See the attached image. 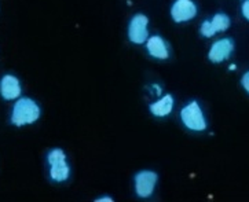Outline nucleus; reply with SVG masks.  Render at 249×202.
I'll return each mask as SVG.
<instances>
[{
    "instance_id": "nucleus-8",
    "label": "nucleus",
    "mask_w": 249,
    "mask_h": 202,
    "mask_svg": "<svg viewBox=\"0 0 249 202\" xmlns=\"http://www.w3.org/2000/svg\"><path fill=\"white\" fill-rule=\"evenodd\" d=\"M234 50V43L231 39H220L212 44L209 49L208 58L213 64H220L226 59H229Z\"/></svg>"
},
{
    "instance_id": "nucleus-4",
    "label": "nucleus",
    "mask_w": 249,
    "mask_h": 202,
    "mask_svg": "<svg viewBox=\"0 0 249 202\" xmlns=\"http://www.w3.org/2000/svg\"><path fill=\"white\" fill-rule=\"evenodd\" d=\"M149 19L143 14H137L132 17L128 26V37L134 44H143L147 41L149 31H147Z\"/></svg>"
},
{
    "instance_id": "nucleus-11",
    "label": "nucleus",
    "mask_w": 249,
    "mask_h": 202,
    "mask_svg": "<svg viewBox=\"0 0 249 202\" xmlns=\"http://www.w3.org/2000/svg\"><path fill=\"white\" fill-rule=\"evenodd\" d=\"M172 107H174V98L171 95H165L160 101L150 105V112L156 117H165L172 112Z\"/></svg>"
},
{
    "instance_id": "nucleus-5",
    "label": "nucleus",
    "mask_w": 249,
    "mask_h": 202,
    "mask_svg": "<svg viewBox=\"0 0 249 202\" xmlns=\"http://www.w3.org/2000/svg\"><path fill=\"white\" fill-rule=\"evenodd\" d=\"M197 14V6L193 0H175L171 7V16L175 22H187Z\"/></svg>"
},
{
    "instance_id": "nucleus-2",
    "label": "nucleus",
    "mask_w": 249,
    "mask_h": 202,
    "mask_svg": "<svg viewBox=\"0 0 249 202\" xmlns=\"http://www.w3.org/2000/svg\"><path fill=\"white\" fill-rule=\"evenodd\" d=\"M180 118L186 128L192 131H204L207 128V121L200 105L197 102H190L180 112Z\"/></svg>"
},
{
    "instance_id": "nucleus-14",
    "label": "nucleus",
    "mask_w": 249,
    "mask_h": 202,
    "mask_svg": "<svg viewBox=\"0 0 249 202\" xmlns=\"http://www.w3.org/2000/svg\"><path fill=\"white\" fill-rule=\"evenodd\" d=\"M98 202H101V201H113L112 198H98L97 200Z\"/></svg>"
},
{
    "instance_id": "nucleus-1",
    "label": "nucleus",
    "mask_w": 249,
    "mask_h": 202,
    "mask_svg": "<svg viewBox=\"0 0 249 202\" xmlns=\"http://www.w3.org/2000/svg\"><path fill=\"white\" fill-rule=\"evenodd\" d=\"M40 117V107L39 105L29 99V98H21L17 101L11 114V122L14 125H25V124H32Z\"/></svg>"
},
{
    "instance_id": "nucleus-13",
    "label": "nucleus",
    "mask_w": 249,
    "mask_h": 202,
    "mask_svg": "<svg viewBox=\"0 0 249 202\" xmlns=\"http://www.w3.org/2000/svg\"><path fill=\"white\" fill-rule=\"evenodd\" d=\"M241 84H242V87L247 89V92L249 94V72H247L244 76H242Z\"/></svg>"
},
{
    "instance_id": "nucleus-6",
    "label": "nucleus",
    "mask_w": 249,
    "mask_h": 202,
    "mask_svg": "<svg viewBox=\"0 0 249 202\" xmlns=\"http://www.w3.org/2000/svg\"><path fill=\"white\" fill-rule=\"evenodd\" d=\"M157 183V173L152 170H142L135 176V191L139 197L147 198L153 194Z\"/></svg>"
},
{
    "instance_id": "nucleus-3",
    "label": "nucleus",
    "mask_w": 249,
    "mask_h": 202,
    "mask_svg": "<svg viewBox=\"0 0 249 202\" xmlns=\"http://www.w3.org/2000/svg\"><path fill=\"white\" fill-rule=\"evenodd\" d=\"M49 162L51 165L50 175L55 182H65L69 178L71 169L66 164V155L61 149H54L49 153Z\"/></svg>"
},
{
    "instance_id": "nucleus-7",
    "label": "nucleus",
    "mask_w": 249,
    "mask_h": 202,
    "mask_svg": "<svg viewBox=\"0 0 249 202\" xmlns=\"http://www.w3.org/2000/svg\"><path fill=\"white\" fill-rule=\"evenodd\" d=\"M229 26H230V18L223 13H219L215 14L212 19L202 22L200 32L204 37H212L217 32H225Z\"/></svg>"
},
{
    "instance_id": "nucleus-10",
    "label": "nucleus",
    "mask_w": 249,
    "mask_h": 202,
    "mask_svg": "<svg viewBox=\"0 0 249 202\" xmlns=\"http://www.w3.org/2000/svg\"><path fill=\"white\" fill-rule=\"evenodd\" d=\"M146 47H147V51L152 57L157 58V59H167L168 58L169 54L167 44L160 36H152L150 39H147Z\"/></svg>"
},
{
    "instance_id": "nucleus-12",
    "label": "nucleus",
    "mask_w": 249,
    "mask_h": 202,
    "mask_svg": "<svg viewBox=\"0 0 249 202\" xmlns=\"http://www.w3.org/2000/svg\"><path fill=\"white\" fill-rule=\"evenodd\" d=\"M242 16L245 17L249 21V0H245L244 3H242Z\"/></svg>"
},
{
    "instance_id": "nucleus-9",
    "label": "nucleus",
    "mask_w": 249,
    "mask_h": 202,
    "mask_svg": "<svg viewBox=\"0 0 249 202\" xmlns=\"http://www.w3.org/2000/svg\"><path fill=\"white\" fill-rule=\"evenodd\" d=\"M0 94L1 97L7 101H11V99H16V98L19 97L21 94V84L17 77L11 76V74H7L4 76L1 81H0Z\"/></svg>"
}]
</instances>
